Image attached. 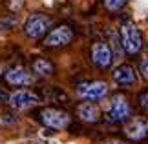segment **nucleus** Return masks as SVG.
Masks as SVG:
<instances>
[{"instance_id":"obj_1","label":"nucleus","mask_w":148,"mask_h":144,"mask_svg":"<svg viewBox=\"0 0 148 144\" xmlns=\"http://www.w3.org/2000/svg\"><path fill=\"white\" fill-rule=\"evenodd\" d=\"M121 42H123V49L128 55H137L141 48H143V37L137 29V26L132 22H126L121 27Z\"/></svg>"},{"instance_id":"obj_2","label":"nucleus","mask_w":148,"mask_h":144,"mask_svg":"<svg viewBox=\"0 0 148 144\" xmlns=\"http://www.w3.org/2000/svg\"><path fill=\"white\" fill-rule=\"evenodd\" d=\"M51 26H53L51 16L44 15V13H33L27 16V20L24 24V33L29 38H40L48 33Z\"/></svg>"},{"instance_id":"obj_3","label":"nucleus","mask_w":148,"mask_h":144,"mask_svg":"<svg viewBox=\"0 0 148 144\" xmlns=\"http://www.w3.org/2000/svg\"><path fill=\"white\" fill-rule=\"evenodd\" d=\"M79 97H82L88 102H95V100H102L108 95V84L102 80H93V82H84L79 86L77 89Z\"/></svg>"},{"instance_id":"obj_4","label":"nucleus","mask_w":148,"mask_h":144,"mask_svg":"<svg viewBox=\"0 0 148 144\" xmlns=\"http://www.w3.org/2000/svg\"><path fill=\"white\" fill-rule=\"evenodd\" d=\"M40 120L44 126H48L51 130H62L70 124V115L55 108H44L40 111Z\"/></svg>"},{"instance_id":"obj_5","label":"nucleus","mask_w":148,"mask_h":144,"mask_svg":"<svg viewBox=\"0 0 148 144\" xmlns=\"http://www.w3.org/2000/svg\"><path fill=\"white\" fill-rule=\"evenodd\" d=\"M130 117V104L124 95H113L112 104L108 109V120L110 122H124Z\"/></svg>"},{"instance_id":"obj_6","label":"nucleus","mask_w":148,"mask_h":144,"mask_svg":"<svg viewBox=\"0 0 148 144\" xmlns=\"http://www.w3.org/2000/svg\"><path fill=\"white\" fill-rule=\"evenodd\" d=\"M71 40H73L71 27L70 26H59L48 33L46 40H44V46H48V48H62V46H68Z\"/></svg>"},{"instance_id":"obj_7","label":"nucleus","mask_w":148,"mask_h":144,"mask_svg":"<svg viewBox=\"0 0 148 144\" xmlns=\"http://www.w3.org/2000/svg\"><path fill=\"white\" fill-rule=\"evenodd\" d=\"M124 135L132 141H143L148 135V119L135 117L124 126Z\"/></svg>"},{"instance_id":"obj_8","label":"nucleus","mask_w":148,"mask_h":144,"mask_svg":"<svg viewBox=\"0 0 148 144\" xmlns=\"http://www.w3.org/2000/svg\"><path fill=\"white\" fill-rule=\"evenodd\" d=\"M92 60H93V64L99 66V68H108L113 60L112 48L104 42H95L92 46Z\"/></svg>"},{"instance_id":"obj_9","label":"nucleus","mask_w":148,"mask_h":144,"mask_svg":"<svg viewBox=\"0 0 148 144\" xmlns=\"http://www.w3.org/2000/svg\"><path fill=\"white\" fill-rule=\"evenodd\" d=\"M8 102L16 109H27V108H33L35 104H38V97L33 91L20 89V91H15L13 95H9Z\"/></svg>"},{"instance_id":"obj_10","label":"nucleus","mask_w":148,"mask_h":144,"mask_svg":"<svg viewBox=\"0 0 148 144\" xmlns=\"http://www.w3.org/2000/svg\"><path fill=\"white\" fill-rule=\"evenodd\" d=\"M4 78H5V82L11 84V86H27V84L33 82L31 73L22 66L9 68V70L5 71V75H4Z\"/></svg>"},{"instance_id":"obj_11","label":"nucleus","mask_w":148,"mask_h":144,"mask_svg":"<svg viewBox=\"0 0 148 144\" xmlns=\"http://www.w3.org/2000/svg\"><path fill=\"white\" fill-rule=\"evenodd\" d=\"M112 78L115 80L119 86H134L137 82V73H135V70L132 66L121 64L112 71Z\"/></svg>"},{"instance_id":"obj_12","label":"nucleus","mask_w":148,"mask_h":144,"mask_svg":"<svg viewBox=\"0 0 148 144\" xmlns=\"http://www.w3.org/2000/svg\"><path fill=\"white\" fill-rule=\"evenodd\" d=\"M77 115H79L81 120H84V122L93 124V122L99 120L101 111H99V108L95 106L93 102H82V104H79V108H77Z\"/></svg>"},{"instance_id":"obj_13","label":"nucleus","mask_w":148,"mask_h":144,"mask_svg":"<svg viewBox=\"0 0 148 144\" xmlns=\"http://www.w3.org/2000/svg\"><path fill=\"white\" fill-rule=\"evenodd\" d=\"M33 71L37 75H40V77H48V75L53 73V64L48 60V59H42V57H38V59L33 60Z\"/></svg>"},{"instance_id":"obj_14","label":"nucleus","mask_w":148,"mask_h":144,"mask_svg":"<svg viewBox=\"0 0 148 144\" xmlns=\"http://www.w3.org/2000/svg\"><path fill=\"white\" fill-rule=\"evenodd\" d=\"M126 2L128 0H104V5H106V9H110V11H119Z\"/></svg>"},{"instance_id":"obj_15","label":"nucleus","mask_w":148,"mask_h":144,"mask_svg":"<svg viewBox=\"0 0 148 144\" xmlns=\"http://www.w3.org/2000/svg\"><path fill=\"white\" fill-rule=\"evenodd\" d=\"M141 73H143V77L148 80V57L141 60Z\"/></svg>"},{"instance_id":"obj_16","label":"nucleus","mask_w":148,"mask_h":144,"mask_svg":"<svg viewBox=\"0 0 148 144\" xmlns=\"http://www.w3.org/2000/svg\"><path fill=\"white\" fill-rule=\"evenodd\" d=\"M139 102H141V108L143 109H148V91L139 97Z\"/></svg>"},{"instance_id":"obj_17","label":"nucleus","mask_w":148,"mask_h":144,"mask_svg":"<svg viewBox=\"0 0 148 144\" xmlns=\"http://www.w3.org/2000/svg\"><path fill=\"white\" fill-rule=\"evenodd\" d=\"M0 100H2V102H4V100H9V95H4L2 91H0Z\"/></svg>"},{"instance_id":"obj_18","label":"nucleus","mask_w":148,"mask_h":144,"mask_svg":"<svg viewBox=\"0 0 148 144\" xmlns=\"http://www.w3.org/2000/svg\"><path fill=\"white\" fill-rule=\"evenodd\" d=\"M106 144H123V142H119V141H108Z\"/></svg>"},{"instance_id":"obj_19","label":"nucleus","mask_w":148,"mask_h":144,"mask_svg":"<svg viewBox=\"0 0 148 144\" xmlns=\"http://www.w3.org/2000/svg\"><path fill=\"white\" fill-rule=\"evenodd\" d=\"M37 144H44V142H37Z\"/></svg>"}]
</instances>
